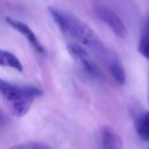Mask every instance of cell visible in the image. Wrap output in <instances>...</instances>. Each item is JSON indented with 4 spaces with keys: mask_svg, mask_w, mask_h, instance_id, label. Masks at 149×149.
I'll return each instance as SVG.
<instances>
[{
    "mask_svg": "<svg viewBox=\"0 0 149 149\" xmlns=\"http://www.w3.org/2000/svg\"><path fill=\"white\" fill-rule=\"evenodd\" d=\"M48 10L54 22L64 35L71 37L76 43L90 49L99 56H104L106 54L105 47L95 31L79 17L56 7H49Z\"/></svg>",
    "mask_w": 149,
    "mask_h": 149,
    "instance_id": "6da1fadb",
    "label": "cell"
},
{
    "mask_svg": "<svg viewBox=\"0 0 149 149\" xmlns=\"http://www.w3.org/2000/svg\"><path fill=\"white\" fill-rule=\"evenodd\" d=\"M0 95L10 108V112L21 118L28 113L34 100L42 95V91L35 86L16 85L0 78Z\"/></svg>",
    "mask_w": 149,
    "mask_h": 149,
    "instance_id": "7a4b0ae2",
    "label": "cell"
},
{
    "mask_svg": "<svg viewBox=\"0 0 149 149\" xmlns=\"http://www.w3.org/2000/svg\"><path fill=\"white\" fill-rule=\"evenodd\" d=\"M94 12L95 15L102 21L105 22V24H107L109 27V29L119 37L123 38L127 36V28L125 26V23L122 22V20L119 17V15L108 6L102 5V3H98L94 7Z\"/></svg>",
    "mask_w": 149,
    "mask_h": 149,
    "instance_id": "3957f363",
    "label": "cell"
},
{
    "mask_svg": "<svg viewBox=\"0 0 149 149\" xmlns=\"http://www.w3.org/2000/svg\"><path fill=\"white\" fill-rule=\"evenodd\" d=\"M66 48H68V51L71 55V57L90 76H92V77H99L100 76V70L98 69L97 64L93 62V59L91 58L90 54L87 52V50L83 45H80V44H78L76 42H71V43H69L66 45Z\"/></svg>",
    "mask_w": 149,
    "mask_h": 149,
    "instance_id": "277c9868",
    "label": "cell"
},
{
    "mask_svg": "<svg viewBox=\"0 0 149 149\" xmlns=\"http://www.w3.org/2000/svg\"><path fill=\"white\" fill-rule=\"evenodd\" d=\"M7 23L13 28L15 29L17 33H20L28 42L29 44L40 54H44L45 50H44V47L42 45V43L40 42L38 37L36 36V34L31 30L30 27H28L26 23H23L22 21H19V20H15V19H12V17H7L6 19Z\"/></svg>",
    "mask_w": 149,
    "mask_h": 149,
    "instance_id": "5b68a950",
    "label": "cell"
},
{
    "mask_svg": "<svg viewBox=\"0 0 149 149\" xmlns=\"http://www.w3.org/2000/svg\"><path fill=\"white\" fill-rule=\"evenodd\" d=\"M101 149H122V139L109 126H104L100 129Z\"/></svg>",
    "mask_w": 149,
    "mask_h": 149,
    "instance_id": "8992f818",
    "label": "cell"
},
{
    "mask_svg": "<svg viewBox=\"0 0 149 149\" xmlns=\"http://www.w3.org/2000/svg\"><path fill=\"white\" fill-rule=\"evenodd\" d=\"M0 66H6V68H10L14 69L19 72L23 71V65L20 62V59L12 54L8 50H2L0 49Z\"/></svg>",
    "mask_w": 149,
    "mask_h": 149,
    "instance_id": "52a82bcc",
    "label": "cell"
},
{
    "mask_svg": "<svg viewBox=\"0 0 149 149\" xmlns=\"http://www.w3.org/2000/svg\"><path fill=\"white\" fill-rule=\"evenodd\" d=\"M139 52L149 61V14L144 21L141 38L139 42Z\"/></svg>",
    "mask_w": 149,
    "mask_h": 149,
    "instance_id": "ba28073f",
    "label": "cell"
},
{
    "mask_svg": "<svg viewBox=\"0 0 149 149\" xmlns=\"http://www.w3.org/2000/svg\"><path fill=\"white\" fill-rule=\"evenodd\" d=\"M135 128L143 141H149V112L141 114L135 121Z\"/></svg>",
    "mask_w": 149,
    "mask_h": 149,
    "instance_id": "9c48e42d",
    "label": "cell"
},
{
    "mask_svg": "<svg viewBox=\"0 0 149 149\" xmlns=\"http://www.w3.org/2000/svg\"><path fill=\"white\" fill-rule=\"evenodd\" d=\"M109 69H111V74H112L113 79H114L118 84H120V85L125 84V81H126V72H125V70H123L122 64H121L118 59H113V61L111 62Z\"/></svg>",
    "mask_w": 149,
    "mask_h": 149,
    "instance_id": "30bf717a",
    "label": "cell"
},
{
    "mask_svg": "<svg viewBox=\"0 0 149 149\" xmlns=\"http://www.w3.org/2000/svg\"><path fill=\"white\" fill-rule=\"evenodd\" d=\"M9 149H52L50 146L43 142H36V141H29V142H23V143H17Z\"/></svg>",
    "mask_w": 149,
    "mask_h": 149,
    "instance_id": "8fae6325",
    "label": "cell"
},
{
    "mask_svg": "<svg viewBox=\"0 0 149 149\" xmlns=\"http://www.w3.org/2000/svg\"><path fill=\"white\" fill-rule=\"evenodd\" d=\"M3 123V116H2V114L0 113V126Z\"/></svg>",
    "mask_w": 149,
    "mask_h": 149,
    "instance_id": "7c38bea8",
    "label": "cell"
},
{
    "mask_svg": "<svg viewBox=\"0 0 149 149\" xmlns=\"http://www.w3.org/2000/svg\"><path fill=\"white\" fill-rule=\"evenodd\" d=\"M148 102H149V97H148Z\"/></svg>",
    "mask_w": 149,
    "mask_h": 149,
    "instance_id": "4fadbf2b",
    "label": "cell"
}]
</instances>
